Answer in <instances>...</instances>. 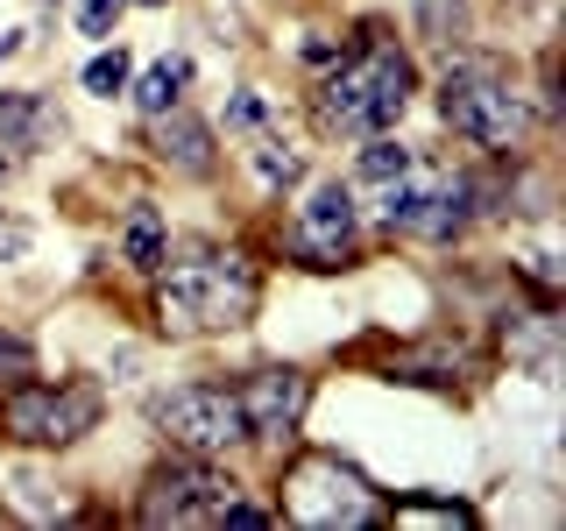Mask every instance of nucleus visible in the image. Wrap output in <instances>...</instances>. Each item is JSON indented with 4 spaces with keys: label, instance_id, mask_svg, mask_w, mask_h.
Masks as SVG:
<instances>
[{
    "label": "nucleus",
    "instance_id": "obj_1",
    "mask_svg": "<svg viewBox=\"0 0 566 531\" xmlns=\"http://www.w3.org/2000/svg\"><path fill=\"white\" fill-rule=\"evenodd\" d=\"M262 305V277L241 248H191V256L156 262V326L170 341L199 333H234Z\"/></svg>",
    "mask_w": 566,
    "mask_h": 531
},
{
    "label": "nucleus",
    "instance_id": "obj_2",
    "mask_svg": "<svg viewBox=\"0 0 566 531\" xmlns=\"http://www.w3.org/2000/svg\"><path fill=\"white\" fill-rule=\"evenodd\" d=\"M411 93H418L411 58L389 35H361V50L340 58V71L318 85V121L333 135H382V128H397Z\"/></svg>",
    "mask_w": 566,
    "mask_h": 531
},
{
    "label": "nucleus",
    "instance_id": "obj_3",
    "mask_svg": "<svg viewBox=\"0 0 566 531\" xmlns=\"http://www.w3.org/2000/svg\"><path fill=\"white\" fill-rule=\"evenodd\" d=\"M439 121H447L453 135H468L474 149H524L531 135V106L517 93V79H510L495 58H460L447 64V79H439Z\"/></svg>",
    "mask_w": 566,
    "mask_h": 531
},
{
    "label": "nucleus",
    "instance_id": "obj_4",
    "mask_svg": "<svg viewBox=\"0 0 566 531\" xmlns=\"http://www.w3.org/2000/svg\"><path fill=\"white\" fill-rule=\"evenodd\" d=\"M283 518L305 531H361L382 518V496L340 454H297L283 468Z\"/></svg>",
    "mask_w": 566,
    "mask_h": 531
},
{
    "label": "nucleus",
    "instance_id": "obj_5",
    "mask_svg": "<svg viewBox=\"0 0 566 531\" xmlns=\"http://www.w3.org/2000/svg\"><path fill=\"white\" fill-rule=\"evenodd\" d=\"M99 425V389L93 383H8L0 397V433L22 447H78Z\"/></svg>",
    "mask_w": 566,
    "mask_h": 531
},
{
    "label": "nucleus",
    "instance_id": "obj_6",
    "mask_svg": "<svg viewBox=\"0 0 566 531\" xmlns=\"http://www.w3.org/2000/svg\"><path fill=\"white\" fill-rule=\"evenodd\" d=\"M468 199H474V185L468 177H453V170H432V164H411L397 177V185L376 199V212L397 235H418V241H453L460 227H468Z\"/></svg>",
    "mask_w": 566,
    "mask_h": 531
},
{
    "label": "nucleus",
    "instance_id": "obj_7",
    "mask_svg": "<svg viewBox=\"0 0 566 531\" xmlns=\"http://www.w3.org/2000/svg\"><path fill=\"white\" fill-rule=\"evenodd\" d=\"M234 475L212 468L206 454H185L170 460V468L149 475V489H142V524L149 531H170V524H220V510L234 503Z\"/></svg>",
    "mask_w": 566,
    "mask_h": 531
},
{
    "label": "nucleus",
    "instance_id": "obj_8",
    "mask_svg": "<svg viewBox=\"0 0 566 531\" xmlns=\"http://www.w3.org/2000/svg\"><path fill=\"white\" fill-rule=\"evenodd\" d=\"M156 425H164V439H170L177 454H206V460L234 454L241 439H248L241 397L227 383H185V389H170V397L156 404Z\"/></svg>",
    "mask_w": 566,
    "mask_h": 531
},
{
    "label": "nucleus",
    "instance_id": "obj_9",
    "mask_svg": "<svg viewBox=\"0 0 566 531\" xmlns=\"http://www.w3.org/2000/svg\"><path fill=\"white\" fill-rule=\"evenodd\" d=\"M283 248H291L305 270H340L354 256V185H340V177L312 185L305 206H297V220H291V235H283Z\"/></svg>",
    "mask_w": 566,
    "mask_h": 531
},
{
    "label": "nucleus",
    "instance_id": "obj_10",
    "mask_svg": "<svg viewBox=\"0 0 566 531\" xmlns=\"http://www.w3.org/2000/svg\"><path fill=\"white\" fill-rule=\"evenodd\" d=\"M234 397H241L248 439H262V447H291L297 425H305V404H312V376H305V368H255L248 383H234Z\"/></svg>",
    "mask_w": 566,
    "mask_h": 531
},
{
    "label": "nucleus",
    "instance_id": "obj_11",
    "mask_svg": "<svg viewBox=\"0 0 566 531\" xmlns=\"http://www.w3.org/2000/svg\"><path fill=\"white\" fill-rule=\"evenodd\" d=\"M149 149L164 156L170 170L206 177V170H212V149H220V142H212V128H206L199 114H185V100H177V106H164V114H149Z\"/></svg>",
    "mask_w": 566,
    "mask_h": 531
},
{
    "label": "nucleus",
    "instance_id": "obj_12",
    "mask_svg": "<svg viewBox=\"0 0 566 531\" xmlns=\"http://www.w3.org/2000/svg\"><path fill=\"white\" fill-rule=\"evenodd\" d=\"M50 135H64V121L43 93H0V149H43Z\"/></svg>",
    "mask_w": 566,
    "mask_h": 531
},
{
    "label": "nucleus",
    "instance_id": "obj_13",
    "mask_svg": "<svg viewBox=\"0 0 566 531\" xmlns=\"http://www.w3.org/2000/svg\"><path fill=\"white\" fill-rule=\"evenodd\" d=\"M411 164H418V149H403V142L382 128V135H368V149H361V156H354V185H361V191H376V199H382V191L397 185V177L411 170Z\"/></svg>",
    "mask_w": 566,
    "mask_h": 531
},
{
    "label": "nucleus",
    "instance_id": "obj_14",
    "mask_svg": "<svg viewBox=\"0 0 566 531\" xmlns=\"http://www.w3.org/2000/svg\"><path fill=\"white\" fill-rule=\"evenodd\" d=\"M170 256V235H164V212L156 206H135L128 212V227H120V262L142 277H156V262Z\"/></svg>",
    "mask_w": 566,
    "mask_h": 531
},
{
    "label": "nucleus",
    "instance_id": "obj_15",
    "mask_svg": "<svg viewBox=\"0 0 566 531\" xmlns=\"http://www.w3.org/2000/svg\"><path fill=\"white\" fill-rule=\"evenodd\" d=\"M185 85H191V64H185V58H156L142 79H128V93H135L142 114H164V106L185 100Z\"/></svg>",
    "mask_w": 566,
    "mask_h": 531
},
{
    "label": "nucleus",
    "instance_id": "obj_16",
    "mask_svg": "<svg viewBox=\"0 0 566 531\" xmlns=\"http://www.w3.org/2000/svg\"><path fill=\"white\" fill-rule=\"evenodd\" d=\"M248 164H255V185L262 191H291L297 177H305V164H297V149L283 135H262L255 128V149H248Z\"/></svg>",
    "mask_w": 566,
    "mask_h": 531
},
{
    "label": "nucleus",
    "instance_id": "obj_17",
    "mask_svg": "<svg viewBox=\"0 0 566 531\" xmlns=\"http://www.w3.org/2000/svg\"><path fill=\"white\" fill-rule=\"evenodd\" d=\"M389 524H474L468 503H447V496H403V503H382Z\"/></svg>",
    "mask_w": 566,
    "mask_h": 531
},
{
    "label": "nucleus",
    "instance_id": "obj_18",
    "mask_svg": "<svg viewBox=\"0 0 566 531\" xmlns=\"http://www.w3.org/2000/svg\"><path fill=\"white\" fill-rule=\"evenodd\" d=\"M128 79H135V64H128V50H99L93 64H85V93L93 100H114V93H128Z\"/></svg>",
    "mask_w": 566,
    "mask_h": 531
},
{
    "label": "nucleus",
    "instance_id": "obj_19",
    "mask_svg": "<svg viewBox=\"0 0 566 531\" xmlns=\"http://www.w3.org/2000/svg\"><path fill=\"white\" fill-rule=\"evenodd\" d=\"M29 248H35V227H29V220H14V212H0V270L29 262Z\"/></svg>",
    "mask_w": 566,
    "mask_h": 531
},
{
    "label": "nucleus",
    "instance_id": "obj_20",
    "mask_svg": "<svg viewBox=\"0 0 566 531\" xmlns=\"http://www.w3.org/2000/svg\"><path fill=\"white\" fill-rule=\"evenodd\" d=\"M120 8H128V0H85V8H78V35L106 43V35H114V22H120Z\"/></svg>",
    "mask_w": 566,
    "mask_h": 531
},
{
    "label": "nucleus",
    "instance_id": "obj_21",
    "mask_svg": "<svg viewBox=\"0 0 566 531\" xmlns=\"http://www.w3.org/2000/svg\"><path fill=\"white\" fill-rule=\"evenodd\" d=\"M29 376H35V354H29V341L0 333V383H29Z\"/></svg>",
    "mask_w": 566,
    "mask_h": 531
},
{
    "label": "nucleus",
    "instance_id": "obj_22",
    "mask_svg": "<svg viewBox=\"0 0 566 531\" xmlns=\"http://www.w3.org/2000/svg\"><path fill=\"white\" fill-rule=\"evenodd\" d=\"M227 121H234V128H262V121H270V106H262L255 93H241L234 106H227Z\"/></svg>",
    "mask_w": 566,
    "mask_h": 531
},
{
    "label": "nucleus",
    "instance_id": "obj_23",
    "mask_svg": "<svg viewBox=\"0 0 566 531\" xmlns=\"http://www.w3.org/2000/svg\"><path fill=\"white\" fill-rule=\"evenodd\" d=\"M14 50H22V35H0V64H8V58H14Z\"/></svg>",
    "mask_w": 566,
    "mask_h": 531
},
{
    "label": "nucleus",
    "instance_id": "obj_24",
    "mask_svg": "<svg viewBox=\"0 0 566 531\" xmlns=\"http://www.w3.org/2000/svg\"><path fill=\"white\" fill-rule=\"evenodd\" d=\"M0 185H8V156H0Z\"/></svg>",
    "mask_w": 566,
    "mask_h": 531
}]
</instances>
